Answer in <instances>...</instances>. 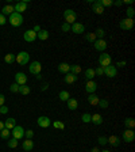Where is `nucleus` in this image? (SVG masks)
<instances>
[{"label":"nucleus","instance_id":"nucleus-45","mask_svg":"<svg viewBox=\"0 0 135 152\" xmlns=\"http://www.w3.org/2000/svg\"><path fill=\"white\" fill-rule=\"evenodd\" d=\"M95 75H97V76H103V75H104V69L101 68V66H97V68L95 69Z\"/></svg>","mask_w":135,"mask_h":152},{"label":"nucleus","instance_id":"nucleus-49","mask_svg":"<svg viewBox=\"0 0 135 152\" xmlns=\"http://www.w3.org/2000/svg\"><path fill=\"white\" fill-rule=\"evenodd\" d=\"M7 111H8V107H7V106H0V114H6Z\"/></svg>","mask_w":135,"mask_h":152},{"label":"nucleus","instance_id":"nucleus-37","mask_svg":"<svg viewBox=\"0 0 135 152\" xmlns=\"http://www.w3.org/2000/svg\"><path fill=\"white\" fill-rule=\"evenodd\" d=\"M95 34H96V38L97 39H103V37H104V34H105V31H104L103 28H97L96 31H93Z\"/></svg>","mask_w":135,"mask_h":152},{"label":"nucleus","instance_id":"nucleus-23","mask_svg":"<svg viewBox=\"0 0 135 152\" xmlns=\"http://www.w3.org/2000/svg\"><path fill=\"white\" fill-rule=\"evenodd\" d=\"M88 103L92 104V106H96V104H99V101H100V98H99L96 94H89L88 98Z\"/></svg>","mask_w":135,"mask_h":152},{"label":"nucleus","instance_id":"nucleus-13","mask_svg":"<svg viewBox=\"0 0 135 152\" xmlns=\"http://www.w3.org/2000/svg\"><path fill=\"white\" fill-rule=\"evenodd\" d=\"M26 82H27V76H26V73L23 72H18L15 75V83L19 86H25Z\"/></svg>","mask_w":135,"mask_h":152},{"label":"nucleus","instance_id":"nucleus-31","mask_svg":"<svg viewBox=\"0 0 135 152\" xmlns=\"http://www.w3.org/2000/svg\"><path fill=\"white\" fill-rule=\"evenodd\" d=\"M9 136H11V130L6 129V128H4L3 130H0V137H1L3 140H8Z\"/></svg>","mask_w":135,"mask_h":152},{"label":"nucleus","instance_id":"nucleus-21","mask_svg":"<svg viewBox=\"0 0 135 152\" xmlns=\"http://www.w3.org/2000/svg\"><path fill=\"white\" fill-rule=\"evenodd\" d=\"M66 103H68V109L69 110H77V107H79V102L76 101L74 98H69L66 101Z\"/></svg>","mask_w":135,"mask_h":152},{"label":"nucleus","instance_id":"nucleus-38","mask_svg":"<svg viewBox=\"0 0 135 152\" xmlns=\"http://www.w3.org/2000/svg\"><path fill=\"white\" fill-rule=\"evenodd\" d=\"M108 104H110V102H108L107 99H100V101H99V106H100V109H104V110H105V109L108 107Z\"/></svg>","mask_w":135,"mask_h":152},{"label":"nucleus","instance_id":"nucleus-17","mask_svg":"<svg viewBox=\"0 0 135 152\" xmlns=\"http://www.w3.org/2000/svg\"><path fill=\"white\" fill-rule=\"evenodd\" d=\"M23 38H25L26 42H32V41H35V38H37V33H34L32 30H27V31H25V34H23Z\"/></svg>","mask_w":135,"mask_h":152},{"label":"nucleus","instance_id":"nucleus-29","mask_svg":"<svg viewBox=\"0 0 135 152\" xmlns=\"http://www.w3.org/2000/svg\"><path fill=\"white\" fill-rule=\"evenodd\" d=\"M37 37L41 39V41H46L47 38H49V31L47 30H41V31L37 34Z\"/></svg>","mask_w":135,"mask_h":152},{"label":"nucleus","instance_id":"nucleus-16","mask_svg":"<svg viewBox=\"0 0 135 152\" xmlns=\"http://www.w3.org/2000/svg\"><path fill=\"white\" fill-rule=\"evenodd\" d=\"M77 79H79V76L73 75L72 72H68L65 73V76H64V80H65L66 84H73L74 82H77Z\"/></svg>","mask_w":135,"mask_h":152},{"label":"nucleus","instance_id":"nucleus-7","mask_svg":"<svg viewBox=\"0 0 135 152\" xmlns=\"http://www.w3.org/2000/svg\"><path fill=\"white\" fill-rule=\"evenodd\" d=\"M99 64H100L101 68H105V66L111 65V56L107 53L100 54V57H99Z\"/></svg>","mask_w":135,"mask_h":152},{"label":"nucleus","instance_id":"nucleus-36","mask_svg":"<svg viewBox=\"0 0 135 152\" xmlns=\"http://www.w3.org/2000/svg\"><path fill=\"white\" fill-rule=\"evenodd\" d=\"M7 144H8V147L9 148H16V147H18V140L16 139H8L7 140Z\"/></svg>","mask_w":135,"mask_h":152},{"label":"nucleus","instance_id":"nucleus-2","mask_svg":"<svg viewBox=\"0 0 135 152\" xmlns=\"http://www.w3.org/2000/svg\"><path fill=\"white\" fill-rule=\"evenodd\" d=\"M64 19H65V23H68V25H73V23L76 22V19H77V14H76V11L68 8V10L64 11Z\"/></svg>","mask_w":135,"mask_h":152},{"label":"nucleus","instance_id":"nucleus-50","mask_svg":"<svg viewBox=\"0 0 135 152\" xmlns=\"http://www.w3.org/2000/svg\"><path fill=\"white\" fill-rule=\"evenodd\" d=\"M127 65V61H119V63H116V66H119V68H123V66Z\"/></svg>","mask_w":135,"mask_h":152},{"label":"nucleus","instance_id":"nucleus-4","mask_svg":"<svg viewBox=\"0 0 135 152\" xmlns=\"http://www.w3.org/2000/svg\"><path fill=\"white\" fill-rule=\"evenodd\" d=\"M119 26L122 30H131V28L134 27V19H130V18L122 19L119 22Z\"/></svg>","mask_w":135,"mask_h":152},{"label":"nucleus","instance_id":"nucleus-42","mask_svg":"<svg viewBox=\"0 0 135 152\" xmlns=\"http://www.w3.org/2000/svg\"><path fill=\"white\" fill-rule=\"evenodd\" d=\"M100 4L103 7H110V6H112L113 4V1L112 0H100Z\"/></svg>","mask_w":135,"mask_h":152},{"label":"nucleus","instance_id":"nucleus-30","mask_svg":"<svg viewBox=\"0 0 135 152\" xmlns=\"http://www.w3.org/2000/svg\"><path fill=\"white\" fill-rule=\"evenodd\" d=\"M69 72H72L73 75H79V73H81V66L77 65V64H73V65H70V71Z\"/></svg>","mask_w":135,"mask_h":152},{"label":"nucleus","instance_id":"nucleus-53","mask_svg":"<svg viewBox=\"0 0 135 152\" xmlns=\"http://www.w3.org/2000/svg\"><path fill=\"white\" fill-rule=\"evenodd\" d=\"M113 4H115L116 7H120L123 3H122V0H118V1H113Z\"/></svg>","mask_w":135,"mask_h":152},{"label":"nucleus","instance_id":"nucleus-20","mask_svg":"<svg viewBox=\"0 0 135 152\" xmlns=\"http://www.w3.org/2000/svg\"><path fill=\"white\" fill-rule=\"evenodd\" d=\"M22 148L25 149V151H31V149L34 148V141H32L31 139H26L25 141L22 142Z\"/></svg>","mask_w":135,"mask_h":152},{"label":"nucleus","instance_id":"nucleus-48","mask_svg":"<svg viewBox=\"0 0 135 152\" xmlns=\"http://www.w3.org/2000/svg\"><path fill=\"white\" fill-rule=\"evenodd\" d=\"M6 22H7V18L3 15V14H0V26L6 25Z\"/></svg>","mask_w":135,"mask_h":152},{"label":"nucleus","instance_id":"nucleus-25","mask_svg":"<svg viewBox=\"0 0 135 152\" xmlns=\"http://www.w3.org/2000/svg\"><path fill=\"white\" fill-rule=\"evenodd\" d=\"M12 12H15V10H14V6H4L3 7V10H1V12L0 14H3L4 16H7V15H11Z\"/></svg>","mask_w":135,"mask_h":152},{"label":"nucleus","instance_id":"nucleus-57","mask_svg":"<svg viewBox=\"0 0 135 152\" xmlns=\"http://www.w3.org/2000/svg\"><path fill=\"white\" fill-rule=\"evenodd\" d=\"M100 152H111V151H108V149H103V151H100Z\"/></svg>","mask_w":135,"mask_h":152},{"label":"nucleus","instance_id":"nucleus-10","mask_svg":"<svg viewBox=\"0 0 135 152\" xmlns=\"http://www.w3.org/2000/svg\"><path fill=\"white\" fill-rule=\"evenodd\" d=\"M103 69H104L105 76H108V77H115V76L118 75V69L115 65H108V66H105V68H103Z\"/></svg>","mask_w":135,"mask_h":152},{"label":"nucleus","instance_id":"nucleus-28","mask_svg":"<svg viewBox=\"0 0 135 152\" xmlns=\"http://www.w3.org/2000/svg\"><path fill=\"white\" fill-rule=\"evenodd\" d=\"M58 98H60L62 102H66L68 99L70 98V94H69L68 91H65V90H62V91H61L60 94H58Z\"/></svg>","mask_w":135,"mask_h":152},{"label":"nucleus","instance_id":"nucleus-43","mask_svg":"<svg viewBox=\"0 0 135 152\" xmlns=\"http://www.w3.org/2000/svg\"><path fill=\"white\" fill-rule=\"evenodd\" d=\"M81 120L84 121L85 124L91 122V114H89V113H84V114H82V117H81Z\"/></svg>","mask_w":135,"mask_h":152},{"label":"nucleus","instance_id":"nucleus-19","mask_svg":"<svg viewBox=\"0 0 135 152\" xmlns=\"http://www.w3.org/2000/svg\"><path fill=\"white\" fill-rule=\"evenodd\" d=\"M15 126H16V120L15 118H7V120L4 121V128H6V129L12 130Z\"/></svg>","mask_w":135,"mask_h":152},{"label":"nucleus","instance_id":"nucleus-41","mask_svg":"<svg viewBox=\"0 0 135 152\" xmlns=\"http://www.w3.org/2000/svg\"><path fill=\"white\" fill-rule=\"evenodd\" d=\"M99 144H101V145H105V144H108V137H104V136H100L97 139Z\"/></svg>","mask_w":135,"mask_h":152},{"label":"nucleus","instance_id":"nucleus-34","mask_svg":"<svg viewBox=\"0 0 135 152\" xmlns=\"http://www.w3.org/2000/svg\"><path fill=\"white\" fill-rule=\"evenodd\" d=\"M4 61H6L7 64H12L14 61H15V54H12V53L6 54V56H4Z\"/></svg>","mask_w":135,"mask_h":152},{"label":"nucleus","instance_id":"nucleus-24","mask_svg":"<svg viewBox=\"0 0 135 152\" xmlns=\"http://www.w3.org/2000/svg\"><path fill=\"white\" fill-rule=\"evenodd\" d=\"M70 71V65L68 63H61L58 64V72L61 73H68Z\"/></svg>","mask_w":135,"mask_h":152},{"label":"nucleus","instance_id":"nucleus-40","mask_svg":"<svg viewBox=\"0 0 135 152\" xmlns=\"http://www.w3.org/2000/svg\"><path fill=\"white\" fill-rule=\"evenodd\" d=\"M53 126L57 128V129H64V128H65V124L60 122V121H54V122H53Z\"/></svg>","mask_w":135,"mask_h":152},{"label":"nucleus","instance_id":"nucleus-8","mask_svg":"<svg viewBox=\"0 0 135 152\" xmlns=\"http://www.w3.org/2000/svg\"><path fill=\"white\" fill-rule=\"evenodd\" d=\"M42 71V65L39 61H32L31 64H30V73H32V75H39Z\"/></svg>","mask_w":135,"mask_h":152},{"label":"nucleus","instance_id":"nucleus-52","mask_svg":"<svg viewBox=\"0 0 135 152\" xmlns=\"http://www.w3.org/2000/svg\"><path fill=\"white\" fill-rule=\"evenodd\" d=\"M123 4H132L134 3V0H122Z\"/></svg>","mask_w":135,"mask_h":152},{"label":"nucleus","instance_id":"nucleus-26","mask_svg":"<svg viewBox=\"0 0 135 152\" xmlns=\"http://www.w3.org/2000/svg\"><path fill=\"white\" fill-rule=\"evenodd\" d=\"M108 144H111L112 147H118L120 144V140L118 136H110L108 137Z\"/></svg>","mask_w":135,"mask_h":152},{"label":"nucleus","instance_id":"nucleus-5","mask_svg":"<svg viewBox=\"0 0 135 152\" xmlns=\"http://www.w3.org/2000/svg\"><path fill=\"white\" fill-rule=\"evenodd\" d=\"M11 134H12L14 139L20 140V139H23V137H25V129H23L22 126H18V125H16V126L11 130Z\"/></svg>","mask_w":135,"mask_h":152},{"label":"nucleus","instance_id":"nucleus-54","mask_svg":"<svg viewBox=\"0 0 135 152\" xmlns=\"http://www.w3.org/2000/svg\"><path fill=\"white\" fill-rule=\"evenodd\" d=\"M47 87H49V84H43V87H42V91H46Z\"/></svg>","mask_w":135,"mask_h":152},{"label":"nucleus","instance_id":"nucleus-12","mask_svg":"<svg viewBox=\"0 0 135 152\" xmlns=\"http://www.w3.org/2000/svg\"><path fill=\"white\" fill-rule=\"evenodd\" d=\"M93 45H95V49L96 50H99V52H103V50H105L107 49V42H105V39H96V41L93 42Z\"/></svg>","mask_w":135,"mask_h":152},{"label":"nucleus","instance_id":"nucleus-33","mask_svg":"<svg viewBox=\"0 0 135 152\" xmlns=\"http://www.w3.org/2000/svg\"><path fill=\"white\" fill-rule=\"evenodd\" d=\"M85 39L88 42H92V44H93L97 38H96V34H95V33H87V34H85Z\"/></svg>","mask_w":135,"mask_h":152},{"label":"nucleus","instance_id":"nucleus-46","mask_svg":"<svg viewBox=\"0 0 135 152\" xmlns=\"http://www.w3.org/2000/svg\"><path fill=\"white\" fill-rule=\"evenodd\" d=\"M25 136L27 137V139H32V136H34V132H32L31 129H30V130H25Z\"/></svg>","mask_w":135,"mask_h":152},{"label":"nucleus","instance_id":"nucleus-9","mask_svg":"<svg viewBox=\"0 0 135 152\" xmlns=\"http://www.w3.org/2000/svg\"><path fill=\"white\" fill-rule=\"evenodd\" d=\"M27 3H28V0H25V1H18V3L14 6L15 12H18V14L25 12L26 10H27Z\"/></svg>","mask_w":135,"mask_h":152},{"label":"nucleus","instance_id":"nucleus-32","mask_svg":"<svg viewBox=\"0 0 135 152\" xmlns=\"http://www.w3.org/2000/svg\"><path fill=\"white\" fill-rule=\"evenodd\" d=\"M95 76H96V75H95V69H93V68H88V69L85 71V77H87L88 80H92Z\"/></svg>","mask_w":135,"mask_h":152},{"label":"nucleus","instance_id":"nucleus-47","mask_svg":"<svg viewBox=\"0 0 135 152\" xmlns=\"http://www.w3.org/2000/svg\"><path fill=\"white\" fill-rule=\"evenodd\" d=\"M62 31H65V33H68V31H70V25H68V23H64L62 25Z\"/></svg>","mask_w":135,"mask_h":152},{"label":"nucleus","instance_id":"nucleus-11","mask_svg":"<svg viewBox=\"0 0 135 152\" xmlns=\"http://www.w3.org/2000/svg\"><path fill=\"white\" fill-rule=\"evenodd\" d=\"M70 30L76 34H82L85 31V26L82 23H79V22H74L72 26H70Z\"/></svg>","mask_w":135,"mask_h":152},{"label":"nucleus","instance_id":"nucleus-35","mask_svg":"<svg viewBox=\"0 0 135 152\" xmlns=\"http://www.w3.org/2000/svg\"><path fill=\"white\" fill-rule=\"evenodd\" d=\"M19 92L22 95H27V94H30V87L28 86H19Z\"/></svg>","mask_w":135,"mask_h":152},{"label":"nucleus","instance_id":"nucleus-39","mask_svg":"<svg viewBox=\"0 0 135 152\" xmlns=\"http://www.w3.org/2000/svg\"><path fill=\"white\" fill-rule=\"evenodd\" d=\"M127 18H130V19H132L134 18V15H135V11H134V8H132V7H129V8H127Z\"/></svg>","mask_w":135,"mask_h":152},{"label":"nucleus","instance_id":"nucleus-55","mask_svg":"<svg viewBox=\"0 0 135 152\" xmlns=\"http://www.w3.org/2000/svg\"><path fill=\"white\" fill-rule=\"evenodd\" d=\"M3 129H4V122L0 121V130H3Z\"/></svg>","mask_w":135,"mask_h":152},{"label":"nucleus","instance_id":"nucleus-6","mask_svg":"<svg viewBox=\"0 0 135 152\" xmlns=\"http://www.w3.org/2000/svg\"><path fill=\"white\" fill-rule=\"evenodd\" d=\"M122 139L123 141H126V142H132L135 140V133L132 129H126L124 132H123L122 134Z\"/></svg>","mask_w":135,"mask_h":152},{"label":"nucleus","instance_id":"nucleus-3","mask_svg":"<svg viewBox=\"0 0 135 152\" xmlns=\"http://www.w3.org/2000/svg\"><path fill=\"white\" fill-rule=\"evenodd\" d=\"M15 61H18L19 65H26V64H28V61H30V54H28L27 52H20L19 54L15 56Z\"/></svg>","mask_w":135,"mask_h":152},{"label":"nucleus","instance_id":"nucleus-56","mask_svg":"<svg viewBox=\"0 0 135 152\" xmlns=\"http://www.w3.org/2000/svg\"><path fill=\"white\" fill-rule=\"evenodd\" d=\"M92 152H100V151H99V149L95 147V148H92Z\"/></svg>","mask_w":135,"mask_h":152},{"label":"nucleus","instance_id":"nucleus-18","mask_svg":"<svg viewBox=\"0 0 135 152\" xmlns=\"http://www.w3.org/2000/svg\"><path fill=\"white\" fill-rule=\"evenodd\" d=\"M92 11H93L95 14L100 15V14L104 12V7L100 4V1H95V3L92 4Z\"/></svg>","mask_w":135,"mask_h":152},{"label":"nucleus","instance_id":"nucleus-15","mask_svg":"<svg viewBox=\"0 0 135 152\" xmlns=\"http://www.w3.org/2000/svg\"><path fill=\"white\" fill-rule=\"evenodd\" d=\"M96 90H97V84H96L93 80H88L87 84H85V91L89 92V94H95Z\"/></svg>","mask_w":135,"mask_h":152},{"label":"nucleus","instance_id":"nucleus-1","mask_svg":"<svg viewBox=\"0 0 135 152\" xmlns=\"http://www.w3.org/2000/svg\"><path fill=\"white\" fill-rule=\"evenodd\" d=\"M8 20L11 23V26H14V27H19V26L23 25V16H22V14H18V12L11 14Z\"/></svg>","mask_w":135,"mask_h":152},{"label":"nucleus","instance_id":"nucleus-44","mask_svg":"<svg viewBox=\"0 0 135 152\" xmlns=\"http://www.w3.org/2000/svg\"><path fill=\"white\" fill-rule=\"evenodd\" d=\"M9 90H11V92H19V84H16V83L11 84L9 86Z\"/></svg>","mask_w":135,"mask_h":152},{"label":"nucleus","instance_id":"nucleus-22","mask_svg":"<svg viewBox=\"0 0 135 152\" xmlns=\"http://www.w3.org/2000/svg\"><path fill=\"white\" fill-rule=\"evenodd\" d=\"M91 122H93L95 125H101V124H103V115L97 114V113L91 115Z\"/></svg>","mask_w":135,"mask_h":152},{"label":"nucleus","instance_id":"nucleus-14","mask_svg":"<svg viewBox=\"0 0 135 152\" xmlns=\"http://www.w3.org/2000/svg\"><path fill=\"white\" fill-rule=\"evenodd\" d=\"M38 125L41 128H49L51 125V120L49 117H45V115H42V117H39L38 118Z\"/></svg>","mask_w":135,"mask_h":152},{"label":"nucleus","instance_id":"nucleus-27","mask_svg":"<svg viewBox=\"0 0 135 152\" xmlns=\"http://www.w3.org/2000/svg\"><path fill=\"white\" fill-rule=\"evenodd\" d=\"M124 126H126L127 129H134V126H135V120H134V118H131V117L126 118V120H124Z\"/></svg>","mask_w":135,"mask_h":152},{"label":"nucleus","instance_id":"nucleus-51","mask_svg":"<svg viewBox=\"0 0 135 152\" xmlns=\"http://www.w3.org/2000/svg\"><path fill=\"white\" fill-rule=\"evenodd\" d=\"M4 102H6V96L3 94H0V106H3Z\"/></svg>","mask_w":135,"mask_h":152}]
</instances>
